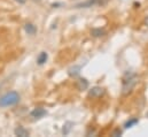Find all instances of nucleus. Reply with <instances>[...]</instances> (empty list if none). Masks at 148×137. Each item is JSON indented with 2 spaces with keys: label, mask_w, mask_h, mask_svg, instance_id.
<instances>
[{
  "label": "nucleus",
  "mask_w": 148,
  "mask_h": 137,
  "mask_svg": "<svg viewBox=\"0 0 148 137\" xmlns=\"http://www.w3.org/2000/svg\"><path fill=\"white\" fill-rule=\"evenodd\" d=\"M16 2H18V3H25V1L27 0H15Z\"/></svg>",
  "instance_id": "nucleus-15"
},
{
  "label": "nucleus",
  "mask_w": 148,
  "mask_h": 137,
  "mask_svg": "<svg viewBox=\"0 0 148 137\" xmlns=\"http://www.w3.org/2000/svg\"><path fill=\"white\" fill-rule=\"evenodd\" d=\"M47 58H48L47 53H46V52H41V53L38 55L37 64H38V65H44V64L47 61Z\"/></svg>",
  "instance_id": "nucleus-10"
},
{
  "label": "nucleus",
  "mask_w": 148,
  "mask_h": 137,
  "mask_svg": "<svg viewBox=\"0 0 148 137\" xmlns=\"http://www.w3.org/2000/svg\"><path fill=\"white\" fill-rule=\"evenodd\" d=\"M91 35L93 37H102L106 35V30L105 29H101V28H94L91 30Z\"/></svg>",
  "instance_id": "nucleus-8"
},
{
  "label": "nucleus",
  "mask_w": 148,
  "mask_h": 137,
  "mask_svg": "<svg viewBox=\"0 0 148 137\" xmlns=\"http://www.w3.org/2000/svg\"><path fill=\"white\" fill-rule=\"evenodd\" d=\"M46 109H44V108H41V107H37V108H35L31 113H30V115L34 118V119H40V118H42L44 115H46Z\"/></svg>",
  "instance_id": "nucleus-6"
},
{
  "label": "nucleus",
  "mask_w": 148,
  "mask_h": 137,
  "mask_svg": "<svg viewBox=\"0 0 148 137\" xmlns=\"http://www.w3.org/2000/svg\"><path fill=\"white\" fill-rule=\"evenodd\" d=\"M144 24H145L146 27H148V16L145 19V20H144Z\"/></svg>",
  "instance_id": "nucleus-14"
},
{
  "label": "nucleus",
  "mask_w": 148,
  "mask_h": 137,
  "mask_svg": "<svg viewBox=\"0 0 148 137\" xmlns=\"http://www.w3.org/2000/svg\"><path fill=\"white\" fill-rule=\"evenodd\" d=\"M14 134H15V136H20V137H28L30 135V133H29V130H27L24 127H22V126H18L15 130H14Z\"/></svg>",
  "instance_id": "nucleus-7"
},
{
  "label": "nucleus",
  "mask_w": 148,
  "mask_h": 137,
  "mask_svg": "<svg viewBox=\"0 0 148 137\" xmlns=\"http://www.w3.org/2000/svg\"><path fill=\"white\" fill-rule=\"evenodd\" d=\"M105 89L101 86H94L88 91V97L91 98H101L105 95Z\"/></svg>",
  "instance_id": "nucleus-4"
},
{
  "label": "nucleus",
  "mask_w": 148,
  "mask_h": 137,
  "mask_svg": "<svg viewBox=\"0 0 148 137\" xmlns=\"http://www.w3.org/2000/svg\"><path fill=\"white\" fill-rule=\"evenodd\" d=\"M0 88H1V85H0Z\"/></svg>",
  "instance_id": "nucleus-17"
},
{
  "label": "nucleus",
  "mask_w": 148,
  "mask_h": 137,
  "mask_svg": "<svg viewBox=\"0 0 148 137\" xmlns=\"http://www.w3.org/2000/svg\"><path fill=\"white\" fill-rule=\"evenodd\" d=\"M139 82V76L133 73V71H127L125 73V75L123 76V80H122V95L123 96H129L134 86L138 84Z\"/></svg>",
  "instance_id": "nucleus-1"
},
{
  "label": "nucleus",
  "mask_w": 148,
  "mask_h": 137,
  "mask_svg": "<svg viewBox=\"0 0 148 137\" xmlns=\"http://www.w3.org/2000/svg\"><path fill=\"white\" fill-rule=\"evenodd\" d=\"M121 135H122V130H119L118 128L115 129V130L111 133V136H121Z\"/></svg>",
  "instance_id": "nucleus-13"
},
{
  "label": "nucleus",
  "mask_w": 148,
  "mask_h": 137,
  "mask_svg": "<svg viewBox=\"0 0 148 137\" xmlns=\"http://www.w3.org/2000/svg\"><path fill=\"white\" fill-rule=\"evenodd\" d=\"M79 70H80V66H75L73 68H70L68 70V74L70 76H77L79 74Z\"/></svg>",
  "instance_id": "nucleus-12"
},
{
  "label": "nucleus",
  "mask_w": 148,
  "mask_h": 137,
  "mask_svg": "<svg viewBox=\"0 0 148 137\" xmlns=\"http://www.w3.org/2000/svg\"><path fill=\"white\" fill-rule=\"evenodd\" d=\"M24 30L27 31L28 35H35L37 33V28H36L32 23H27V24L24 26Z\"/></svg>",
  "instance_id": "nucleus-9"
},
{
  "label": "nucleus",
  "mask_w": 148,
  "mask_h": 137,
  "mask_svg": "<svg viewBox=\"0 0 148 137\" xmlns=\"http://www.w3.org/2000/svg\"><path fill=\"white\" fill-rule=\"evenodd\" d=\"M107 2H108V0H86V1L77 3L75 7L76 8H90V7H94V6H103Z\"/></svg>",
  "instance_id": "nucleus-3"
},
{
  "label": "nucleus",
  "mask_w": 148,
  "mask_h": 137,
  "mask_svg": "<svg viewBox=\"0 0 148 137\" xmlns=\"http://www.w3.org/2000/svg\"><path fill=\"white\" fill-rule=\"evenodd\" d=\"M76 88H77V90H79V91H84V90H86L87 88H88V81L86 80V78H78L77 81H76Z\"/></svg>",
  "instance_id": "nucleus-5"
},
{
  "label": "nucleus",
  "mask_w": 148,
  "mask_h": 137,
  "mask_svg": "<svg viewBox=\"0 0 148 137\" xmlns=\"http://www.w3.org/2000/svg\"><path fill=\"white\" fill-rule=\"evenodd\" d=\"M20 95L16 91H9L0 97V107H9L14 106L20 102Z\"/></svg>",
  "instance_id": "nucleus-2"
},
{
  "label": "nucleus",
  "mask_w": 148,
  "mask_h": 137,
  "mask_svg": "<svg viewBox=\"0 0 148 137\" xmlns=\"http://www.w3.org/2000/svg\"><path fill=\"white\" fill-rule=\"evenodd\" d=\"M139 122V120L137 119V118H132V119H130L129 121H126L125 122V125H124V128L125 129H127V128H131V127H133L134 125H137Z\"/></svg>",
  "instance_id": "nucleus-11"
},
{
  "label": "nucleus",
  "mask_w": 148,
  "mask_h": 137,
  "mask_svg": "<svg viewBox=\"0 0 148 137\" xmlns=\"http://www.w3.org/2000/svg\"><path fill=\"white\" fill-rule=\"evenodd\" d=\"M32 1H35V2H40L41 0H32Z\"/></svg>",
  "instance_id": "nucleus-16"
}]
</instances>
